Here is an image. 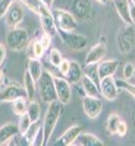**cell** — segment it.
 I'll list each match as a JSON object with an SVG mask.
<instances>
[{"label":"cell","instance_id":"cell-15","mask_svg":"<svg viewBox=\"0 0 135 146\" xmlns=\"http://www.w3.org/2000/svg\"><path fill=\"white\" fill-rule=\"evenodd\" d=\"M112 2H113V6H115V9L118 12L119 18L124 21L126 25H134L135 19L131 15V9L135 7V6H131L128 3V0H112Z\"/></svg>","mask_w":135,"mask_h":146},{"label":"cell","instance_id":"cell-3","mask_svg":"<svg viewBox=\"0 0 135 146\" xmlns=\"http://www.w3.org/2000/svg\"><path fill=\"white\" fill-rule=\"evenodd\" d=\"M38 83V92H40V98L43 102L48 104L56 100V91H54V83H53V73L44 70L41 78L37 80Z\"/></svg>","mask_w":135,"mask_h":146},{"label":"cell","instance_id":"cell-36","mask_svg":"<svg viewBox=\"0 0 135 146\" xmlns=\"http://www.w3.org/2000/svg\"><path fill=\"white\" fill-rule=\"evenodd\" d=\"M126 133H128V126H126V123L124 120H120L119 124H118V129H116V135L119 137H125Z\"/></svg>","mask_w":135,"mask_h":146},{"label":"cell","instance_id":"cell-7","mask_svg":"<svg viewBox=\"0 0 135 146\" xmlns=\"http://www.w3.org/2000/svg\"><path fill=\"white\" fill-rule=\"evenodd\" d=\"M116 42L122 54H129L134 47V25H126L124 31H120L116 36Z\"/></svg>","mask_w":135,"mask_h":146},{"label":"cell","instance_id":"cell-43","mask_svg":"<svg viewBox=\"0 0 135 146\" xmlns=\"http://www.w3.org/2000/svg\"><path fill=\"white\" fill-rule=\"evenodd\" d=\"M128 3H129L131 6H135V0H128Z\"/></svg>","mask_w":135,"mask_h":146},{"label":"cell","instance_id":"cell-24","mask_svg":"<svg viewBox=\"0 0 135 146\" xmlns=\"http://www.w3.org/2000/svg\"><path fill=\"white\" fill-rule=\"evenodd\" d=\"M18 2H21L24 6H27L31 12H34L35 15H41V13H46V12L50 10V7L43 5L40 0H18Z\"/></svg>","mask_w":135,"mask_h":146},{"label":"cell","instance_id":"cell-39","mask_svg":"<svg viewBox=\"0 0 135 146\" xmlns=\"http://www.w3.org/2000/svg\"><path fill=\"white\" fill-rule=\"evenodd\" d=\"M6 54H7V47H6V44L0 42V66H2V64L5 63V60H6Z\"/></svg>","mask_w":135,"mask_h":146},{"label":"cell","instance_id":"cell-18","mask_svg":"<svg viewBox=\"0 0 135 146\" xmlns=\"http://www.w3.org/2000/svg\"><path fill=\"white\" fill-rule=\"evenodd\" d=\"M82 75H84V70H82L81 64L77 62V60H69V69H68L66 75H65L66 80L71 85H78Z\"/></svg>","mask_w":135,"mask_h":146},{"label":"cell","instance_id":"cell-27","mask_svg":"<svg viewBox=\"0 0 135 146\" xmlns=\"http://www.w3.org/2000/svg\"><path fill=\"white\" fill-rule=\"evenodd\" d=\"M120 120H122V117H120L118 113H112V114L107 117L106 129H107V131H109V135H112V136L116 135V129H118V124H119Z\"/></svg>","mask_w":135,"mask_h":146},{"label":"cell","instance_id":"cell-4","mask_svg":"<svg viewBox=\"0 0 135 146\" xmlns=\"http://www.w3.org/2000/svg\"><path fill=\"white\" fill-rule=\"evenodd\" d=\"M60 40L63 41V44L73 51H82L85 47L88 45V38L85 35L75 32V31H60L57 29Z\"/></svg>","mask_w":135,"mask_h":146},{"label":"cell","instance_id":"cell-8","mask_svg":"<svg viewBox=\"0 0 135 146\" xmlns=\"http://www.w3.org/2000/svg\"><path fill=\"white\" fill-rule=\"evenodd\" d=\"M82 108L84 113L88 118H97L101 111H103V101L100 100V96H88L84 95L82 98Z\"/></svg>","mask_w":135,"mask_h":146},{"label":"cell","instance_id":"cell-26","mask_svg":"<svg viewBox=\"0 0 135 146\" xmlns=\"http://www.w3.org/2000/svg\"><path fill=\"white\" fill-rule=\"evenodd\" d=\"M27 50L30 51V57H35V58H41L44 56V53H46L44 47L41 45L38 38H35L34 41H30Z\"/></svg>","mask_w":135,"mask_h":146},{"label":"cell","instance_id":"cell-16","mask_svg":"<svg viewBox=\"0 0 135 146\" xmlns=\"http://www.w3.org/2000/svg\"><path fill=\"white\" fill-rule=\"evenodd\" d=\"M38 18H40V25H41L43 34H47V35H50L52 38H53V36L57 34V27H56V22L53 19L52 10L38 15Z\"/></svg>","mask_w":135,"mask_h":146},{"label":"cell","instance_id":"cell-21","mask_svg":"<svg viewBox=\"0 0 135 146\" xmlns=\"http://www.w3.org/2000/svg\"><path fill=\"white\" fill-rule=\"evenodd\" d=\"M19 135L18 130V124L15 123H6L0 127V145H6L7 140H10L12 137H16Z\"/></svg>","mask_w":135,"mask_h":146},{"label":"cell","instance_id":"cell-29","mask_svg":"<svg viewBox=\"0 0 135 146\" xmlns=\"http://www.w3.org/2000/svg\"><path fill=\"white\" fill-rule=\"evenodd\" d=\"M27 105H28V100L27 98H18L13 101V113L15 115H22L27 113Z\"/></svg>","mask_w":135,"mask_h":146},{"label":"cell","instance_id":"cell-19","mask_svg":"<svg viewBox=\"0 0 135 146\" xmlns=\"http://www.w3.org/2000/svg\"><path fill=\"white\" fill-rule=\"evenodd\" d=\"M73 145H77V146H103L104 142L100 137H97L95 135H93V133L81 131L78 137L75 139V142H73Z\"/></svg>","mask_w":135,"mask_h":146},{"label":"cell","instance_id":"cell-10","mask_svg":"<svg viewBox=\"0 0 135 146\" xmlns=\"http://www.w3.org/2000/svg\"><path fill=\"white\" fill-rule=\"evenodd\" d=\"M18 98H27L25 89H24L22 85L10 83V85H7V86H5L2 91H0V104L13 102Z\"/></svg>","mask_w":135,"mask_h":146},{"label":"cell","instance_id":"cell-37","mask_svg":"<svg viewBox=\"0 0 135 146\" xmlns=\"http://www.w3.org/2000/svg\"><path fill=\"white\" fill-rule=\"evenodd\" d=\"M38 40H40L41 45L44 47V50H48V48H50V45H52V36H50V35L43 34L41 38H38Z\"/></svg>","mask_w":135,"mask_h":146},{"label":"cell","instance_id":"cell-42","mask_svg":"<svg viewBox=\"0 0 135 146\" xmlns=\"http://www.w3.org/2000/svg\"><path fill=\"white\" fill-rule=\"evenodd\" d=\"M97 3H100V5H107L109 3V0H95Z\"/></svg>","mask_w":135,"mask_h":146},{"label":"cell","instance_id":"cell-14","mask_svg":"<svg viewBox=\"0 0 135 146\" xmlns=\"http://www.w3.org/2000/svg\"><path fill=\"white\" fill-rule=\"evenodd\" d=\"M3 18H5L6 25H7L9 28L19 27V23H21L22 19H24V9H22V6L18 5L16 0H15V3L9 7V10L6 12V15H5Z\"/></svg>","mask_w":135,"mask_h":146},{"label":"cell","instance_id":"cell-22","mask_svg":"<svg viewBox=\"0 0 135 146\" xmlns=\"http://www.w3.org/2000/svg\"><path fill=\"white\" fill-rule=\"evenodd\" d=\"M28 73L32 76V79L37 82L41 75H43V72H44V66L41 63V60L40 58H35V57H30L28 58V67H27Z\"/></svg>","mask_w":135,"mask_h":146},{"label":"cell","instance_id":"cell-32","mask_svg":"<svg viewBox=\"0 0 135 146\" xmlns=\"http://www.w3.org/2000/svg\"><path fill=\"white\" fill-rule=\"evenodd\" d=\"M115 82H116V88H118L119 92H120V91H126L129 95H132V96L135 95V92H134V91H135V86H134L132 83H129L128 80H125V79H124V80L115 79Z\"/></svg>","mask_w":135,"mask_h":146},{"label":"cell","instance_id":"cell-35","mask_svg":"<svg viewBox=\"0 0 135 146\" xmlns=\"http://www.w3.org/2000/svg\"><path fill=\"white\" fill-rule=\"evenodd\" d=\"M31 145H32V146H44V145H46V142H44V133H43V129H41V127H40L38 133L35 135V137L32 139Z\"/></svg>","mask_w":135,"mask_h":146},{"label":"cell","instance_id":"cell-28","mask_svg":"<svg viewBox=\"0 0 135 146\" xmlns=\"http://www.w3.org/2000/svg\"><path fill=\"white\" fill-rule=\"evenodd\" d=\"M40 127H41V124H40V121H34V123H31V126L28 127V130L24 133V139H25V142L28 143V145H31V142H32V139L35 137V135L38 133V130H40Z\"/></svg>","mask_w":135,"mask_h":146},{"label":"cell","instance_id":"cell-6","mask_svg":"<svg viewBox=\"0 0 135 146\" xmlns=\"http://www.w3.org/2000/svg\"><path fill=\"white\" fill-rule=\"evenodd\" d=\"M53 83L56 91V100L60 101L63 105H68L72 100V85L66 80L65 76H54V75H53Z\"/></svg>","mask_w":135,"mask_h":146},{"label":"cell","instance_id":"cell-33","mask_svg":"<svg viewBox=\"0 0 135 146\" xmlns=\"http://www.w3.org/2000/svg\"><path fill=\"white\" fill-rule=\"evenodd\" d=\"M31 123H32V121L30 120V117H28L27 113H25V114H22V115H19V121H18V130H19V135H24V133L28 130V127L31 126Z\"/></svg>","mask_w":135,"mask_h":146},{"label":"cell","instance_id":"cell-38","mask_svg":"<svg viewBox=\"0 0 135 146\" xmlns=\"http://www.w3.org/2000/svg\"><path fill=\"white\" fill-rule=\"evenodd\" d=\"M57 69H59L60 73H62V76H65V75H66V72H68V69H69V60L63 58V60H62V63L57 66Z\"/></svg>","mask_w":135,"mask_h":146},{"label":"cell","instance_id":"cell-13","mask_svg":"<svg viewBox=\"0 0 135 146\" xmlns=\"http://www.w3.org/2000/svg\"><path fill=\"white\" fill-rule=\"evenodd\" d=\"M106 53H107V48H106V44H104V38H101V41L99 44H95L93 48H90V51L87 53V57H85V66L100 63L106 57Z\"/></svg>","mask_w":135,"mask_h":146},{"label":"cell","instance_id":"cell-23","mask_svg":"<svg viewBox=\"0 0 135 146\" xmlns=\"http://www.w3.org/2000/svg\"><path fill=\"white\" fill-rule=\"evenodd\" d=\"M22 86L25 89V94H27V100H34V95L37 92V82L32 79V76L28 73V70H25L24 73V80H22Z\"/></svg>","mask_w":135,"mask_h":146},{"label":"cell","instance_id":"cell-41","mask_svg":"<svg viewBox=\"0 0 135 146\" xmlns=\"http://www.w3.org/2000/svg\"><path fill=\"white\" fill-rule=\"evenodd\" d=\"M40 2H41L43 5H46L47 7H52V5H53L54 0H40Z\"/></svg>","mask_w":135,"mask_h":146},{"label":"cell","instance_id":"cell-40","mask_svg":"<svg viewBox=\"0 0 135 146\" xmlns=\"http://www.w3.org/2000/svg\"><path fill=\"white\" fill-rule=\"evenodd\" d=\"M5 82H6V75H5V72L0 69V86H3Z\"/></svg>","mask_w":135,"mask_h":146},{"label":"cell","instance_id":"cell-9","mask_svg":"<svg viewBox=\"0 0 135 146\" xmlns=\"http://www.w3.org/2000/svg\"><path fill=\"white\" fill-rule=\"evenodd\" d=\"M99 91L100 95L107 101H116L119 96V91L116 88V82L113 76H106L99 80Z\"/></svg>","mask_w":135,"mask_h":146},{"label":"cell","instance_id":"cell-1","mask_svg":"<svg viewBox=\"0 0 135 146\" xmlns=\"http://www.w3.org/2000/svg\"><path fill=\"white\" fill-rule=\"evenodd\" d=\"M63 107L65 105L60 101H57V100H54V101L47 104V110H46V114H44V118H43V124H41L46 145L48 143V139L52 137L60 115L63 114Z\"/></svg>","mask_w":135,"mask_h":146},{"label":"cell","instance_id":"cell-17","mask_svg":"<svg viewBox=\"0 0 135 146\" xmlns=\"http://www.w3.org/2000/svg\"><path fill=\"white\" fill-rule=\"evenodd\" d=\"M81 131H84L82 126L81 124H73L71 126L62 136H60V139L56 142V145H62V146H72L73 142H75V139L78 137V135Z\"/></svg>","mask_w":135,"mask_h":146},{"label":"cell","instance_id":"cell-31","mask_svg":"<svg viewBox=\"0 0 135 146\" xmlns=\"http://www.w3.org/2000/svg\"><path fill=\"white\" fill-rule=\"evenodd\" d=\"M134 75H135V64L132 62L125 63L124 70H122V76H124V79L134 85Z\"/></svg>","mask_w":135,"mask_h":146},{"label":"cell","instance_id":"cell-12","mask_svg":"<svg viewBox=\"0 0 135 146\" xmlns=\"http://www.w3.org/2000/svg\"><path fill=\"white\" fill-rule=\"evenodd\" d=\"M95 66H97V76H99V80H100L101 78H106V76H115V73L118 72L120 66V62L116 58H109V60L103 58Z\"/></svg>","mask_w":135,"mask_h":146},{"label":"cell","instance_id":"cell-25","mask_svg":"<svg viewBox=\"0 0 135 146\" xmlns=\"http://www.w3.org/2000/svg\"><path fill=\"white\" fill-rule=\"evenodd\" d=\"M27 114L30 117V120L32 121H40L41 118V107H40V102L35 101V100H30L28 101V105H27Z\"/></svg>","mask_w":135,"mask_h":146},{"label":"cell","instance_id":"cell-20","mask_svg":"<svg viewBox=\"0 0 135 146\" xmlns=\"http://www.w3.org/2000/svg\"><path fill=\"white\" fill-rule=\"evenodd\" d=\"M81 86L84 91V95H88V96H100V91H99V85H97L95 80H93L87 73H84L81 80Z\"/></svg>","mask_w":135,"mask_h":146},{"label":"cell","instance_id":"cell-30","mask_svg":"<svg viewBox=\"0 0 135 146\" xmlns=\"http://www.w3.org/2000/svg\"><path fill=\"white\" fill-rule=\"evenodd\" d=\"M48 63H50L52 66L57 67L60 63H62V60H63V56L62 53H60L57 48H48Z\"/></svg>","mask_w":135,"mask_h":146},{"label":"cell","instance_id":"cell-2","mask_svg":"<svg viewBox=\"0 0 135 146\" xmlns=\"http://www.w3.org/2000/svg\"><path fill=\"white\" fill-rule=\"evenodd\" d=\"M30 44V34L25 28H9L6 34V47L13 51H22L25 50Z\"/></svg>","mask_w":135,"mask_h":146},{"label":"cell","instance_id":"cell-5","mask_svg":"<svg viewBox=\"0 0 135 146\" xmlns=\"http://www.w3.org/2000/svg\"><path fill=\"white\" fill-rule=\"evenodd\" d=\"M56 27L60 31H75L78 28V21L69 10L65 9H50Z\"/></svg>","mask_w":135,"mask_h":146},{"label":"cell","instance_id":"cell-11","mask_svg":"<svg viewBox=\"0 0 135 146\" xmlns=\"http://www.w3.org/2000/svg\"><path fill=\"white\" fill-rule=\"evenodd\" d=\"M93 6L90 0H73L71 13L77 18V21H87L91 16Z\"/></svg>","mask_w":135,"mask_h":146},{"label":"cell","instance_id":"cell-34","mask_svg":"<svg viewBox=\"0 0 135 146\" xmlns=\"http://www.w3.org/2000/svg\"><path fill=\"white\" fill-rule=\"evenodd\" d=\"M13 3H15V0H0V19L6 15V12Z\"/></svg>","mask_w":135,"mask_h":146}]
</instances>
